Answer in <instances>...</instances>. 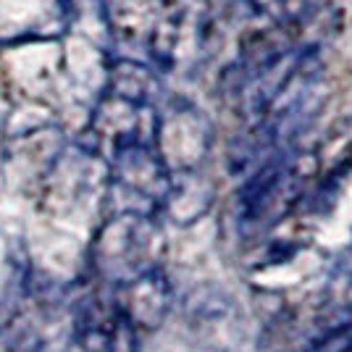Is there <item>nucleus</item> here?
<instances>
[{
	"mask_svg": "<svg viewBox=\"0 0 352 352\" xmlns=\"http://www.w3.org/2000/svg\"><path fill=\"white\" fill-rule=\"evenodd\" d=\"M100 11L113 37L140 45L158 63H174L184 32L187 8L182 0H100Z\"/></svg>",
	"mask_w": 352,
	"mask_h": 352,
	"instance_id": "1",
	"label": "nucleus"
},
{
	"mask_svg": "<svg viewBox=\"0 0 352 352\" xmlns=\"http://www.w3.org/2000/svg\"><path fill=\"white\" fill-rule=\"evenodd\" d=\"M210 147V124L190 103H171L158 111L155 150L171 171H195Z\"/></svg>",
	"mask_w": 352,
	"mask_h": 352,
	"instance_id": "2",
	"label": "nucleus"
},
{
	"mask_svg": "<svg viewBox=\"0 0 352 352\" xmlns=\"http://www.w3.org/2000/svg\"><path fill=\"white\" fill-rule=\"evenodd\" d=\"M153 239H155V223L150 216L116 213L98 236V245H95L98 263L108 274H116V276L129 274V279H134L150 271L142 263L153 250Z\"/></svg>",
	"mask_w": 352,
	"mask_h": 352,
	"instance_id": "3",
	"label": "nucleus"
},
{
	"mask_svg": "<svg viewBox=\"0 0 352 352\" xmlns=\"http://www.w3.org/2000/svg\"><path fill=\"white\" fill-rule=\"evenodd\" d=\"M305 174L300 171V163L287 155H271L268 161L250 176V182L239 197L242 219L252 223H263L265 219H279L289 203L297 197Z\"/></svg>",
	"mask_w": 352,
	"mask_h": 352,
	"instance_id": "4",
	"label": "nucleus"
},
{
	"mask_svg": "<svg viewBox=\"0 0 352 352\" xmlns=\"http://www.w3.org/2000/svg\"><path fill=\"white\" fill-rule=\"evenodd\" d=\"M72 21V0H0V45L56 40Z\"/></svg>",
	"mask_w": 352,
	"mask_h": 352,
	"instance_id": "5",
	"label": "nucleus"
},
{
	"mask_svg": "<svg viewBox=\"0 0 352 352\" xmlns=\"http://www.w3.org/2000/svg\"><path fill=\"white\" fill-rule=\"evenodd\" d=\"M171 308V284L161 268H150L145 274L118 284L116 310L134 323V329H158Z\"/></svg>",
	"mask_w": 352,
	"mask_h": 352,
	"instance_id": "6",
	"label": "nucleus"
},
{
	"mask_svg": "<svg viewBox=\"0 0 352 352\" xmlns=\"http://www.w3.org/2000/svg\"><path fill=\"white\" fill-rule=\"evenodd\" d=\"M337 352H352V337H350V342H344V344H342Z\"/></svg>",
	"mask_w": 352,
	"mask_h": 352,
	"instance_id": "7",
	"label": "nucleus"
}]
</instances>
